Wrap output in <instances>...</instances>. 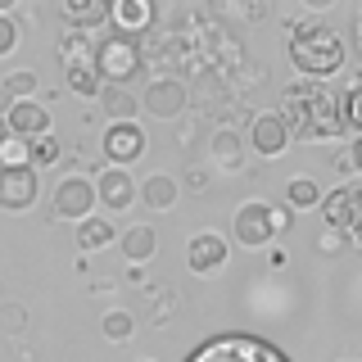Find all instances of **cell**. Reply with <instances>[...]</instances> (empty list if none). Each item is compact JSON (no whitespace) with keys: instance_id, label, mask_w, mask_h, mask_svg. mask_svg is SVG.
<instances>
[{"instance_id":"28","label":"cell","mask_w":362,"mask_h":362,"mask_svg":"<svg viewBox=\"0 0 362 362\" xmlns=\"http://www.w3.org/2000/svg\"><path fill=\"white\" fill-rule=\"evenodd\" d=\"M317 249H322V254H344V249H349V235L344 231H331V226H322V235H317Z\"/></svg>"},{"instance_id":"32","label":"cell","mask_w":362,"mask_h":362,"mask_svg":"<svg viewBox=\"0 0 362 362\" xmlns=\"http://www.w3.org/2000/svg\"><path fill=\"white\" fill-rule=\"evenodd\" d=\"M0 313H5V331H18V326H23V308H0Z\"/></svg>"},{"instance_id":"6","label":"cell","mask_w":362,"mask_h":362,"mask_svg":"<svg viewBox=\"0 0 362 362\" xmlns=\"http://www.w3.org/2000/svg\"><path fill=\"white\" fill-rule=\"evenodd\" d=\"M231 235H235V245H245V249L272 245V240H276L272 204H267V199H245L240 209H235V218H231Z\"/></svg>"},{"instance_id":"25","label":"cell","mask_w":362,"mask_h":362,"mask_svg":"<svg viewBox=\"0 0 362 362\" xmlns=\"http://www.w3.org/2000/svg\"><path fill=\"white\" fill-rule=\"evenodd\" d=\"M9 90V100L14 105H23V100H37V90H41V77L32 73V68H14V73H5V82H0Z\"/></svg>"},{"instance_id":"3","label":"cell","mask_w":362,"mask_h":362,"mask_svg":"<svg viewBox=\"0 0 362 362\" xmlns=\"http://www.w3.org/2000/svg\"><path fill=\"white\" fill-rule=\"evenodd\" d=\"M90 59H95V73H100L105 86H127L132 77H141V68H145V45H141V37L113 28L109 37H100L95 45H90Z\"/></svg>"},{"instance_id":"19","label":"cell","mask_w":362,"mask_h":362,"mask_svg":"<svg viewBox=\"0 0 362 362\" xmlns=\"http://www.w3.org/2000/svg\"><path fill=\"white\" fill-rule=\"evenodd\" d=\"M322 181H317L313 173H299L286 181V209L290 213H308V209H322Z\"/></svg>"},{"instance_id":"9","label":"cell","mask_w":362,"mask_h":362,"mask_svg":"<svg viewBox=\"0 0 362 362\" xmlns=\"http://www.w3.org/2000/svg\"><path fill=\"white\" fill-rule=\"evenodd\" d=\"M41 199V173L37 168H0V209L28 213Z\"/></svg>"},{"instance_id":"13","label":"cell","mask_w":362,"mask_h":362,"mask_svg":"<svg viewBox=\"0 0 362 362\" xmlns=\"http://www.w3.org/2000/svg\"><path fill=\"white\" fill-rule=\"evenodd\" d=\"M59 18L73 32H95L113 23V0H59Z\"/></svg>"},{"instance_id":"35","label":"cell","mask_w":362,"mask_h":362,"mask_svg":"<svg viewBox=\"0 0 362 362\" xmlns=\"http://www.w3.org/2000/svg\"><path fill=\"white\" fill-rule=\"evenodd\" d=\"M9 141H14V136H9V122H5V118H0V150H5V145H9Z\"/></svg>"},{"instance_id":"12","label":"cell","mask_w":362,"mask_h":362,"mask_svg":"<svg viewBox=\"0 0 362 362\" xmlns=\"http://www.w3.org/2000/svg\"><path fill=\"white\" fill-rule=\"evenodd\" d=\"M249 150H254L258 158H276V154H286L290 150V127H286V118L281 113H258L254 122H249Z\"/></svg>"},{"instance_id":"14","label":"cell","mask_w":362,"mask_h":362,"mask_svg":"<svg viewBox=\"0 0 362 362\" xmlns=\"http://www.w3.org/2000/svg\"><path fill=\"white\" fill-rule=\"evenodd\" d=\"M9 136L14 141H37V136H50V109H41L37 100H23V105L9 109Z\"/></svg>"},{"instance_id":"26","label":"cell","mask_w":362,"mask_h":362,"mask_svg":"<svg viewBox=\"0 0 362 362\" xmlns=\"http://www.w3.org/2000/svg\"><path fill=\"white\" fill-rule=\"evenodd\" d=\"M344 127L354 136H362V82H354L344 95Z\"/></svg>"},{"instance_id":"34","label":"cell","mask_w":362,"mask_h":362,"mask_svg":"<svg viewBox=\"0 0 362 362\" xmlns=\"http://www.w3.org/2000/svg\"><path fill=\"white\" fill-rule=\"evenodd\" d=\"M9 109H14V100H9L5 86H0V118H9Z\"/></svg>"},{"instance_id":"38","label":"cell","mask_w":362,"mask_h":362,"mask_svg":"<svg viewBox=\"0 0 362 362\" xmlns=\"http://www.w3.org/2000/svg\"><path fill=\"white\" fill-rule=\"evenodd\" d=\"M141 362H145V358H141Z\"/></svg>"},{"instance_id":"4","label":"cell","mask_w":362,"mask_h":362,"mask_svg":"<svg viewBox=\"0 0 362 362\" xmlns=\"http://www.w3.org/2000/svg\"><path fill=\"white\" fill-rule=\"evenodd\" d=\"M322 218L331 231H344L349 240H362V181H344L322 199Z\"/></svg>"},{"instance_id":"23","label":"cell","mask_w":362,"mask_h":362,"mask_svg":"<svg viewBox=\"0 0 362 362\" xmlns=\"http://www.w3.org/2000/svg\"><path fill=\"white\" fill-rule=\"evenodd\" d=\"M28 163L37 168V173H45V168H54V163H64V145H59V136H37V141H28Z\"/></svg>"},{"instance_id":"36","label":"cell","mask_w":362,"mask_h":362,"mask_svg":"<svg viewBox=\"0 0 362 362\" xmlns=\"http://www.w3.org/2000/svg\"><path fill=\"white\" fill-rule=\"evenodd\" d=\"M354 28H358V50H362V9H358V18H354Z\"/></svg>"},{"instance_id":"18","label":"cell","mask_w":362,"mask_h":362,"mask_svg":"<svg viewBox=\"0 0 362 362\" xmlns=\"http://www.w3.org/2000/svg\"><path fill=\"white\" fill-rule=\"evenodd\" d=\"M64 82L73 95H82V100H100V90H105V82H100V73H95V59H68L64 64Z\"/></svg>"},{"instance_id":"33","label":"cell","mask_w":362,"mask_h":362,"mask_svg":"<svg viewBox=\"0 0 362 362\" xmlns=\"http://www.w3.org/2000/svg\"><path fill=\"white\" fill-rule=\"evenodd\" d=\"M335 168H339V173H354V158H349V145H344V150H335Z\"/></svg>"},{"instance_id":"30","label":"cell","mask_w":362,"mask_h":362,"mask_svg":"<svg viewBox=\"0 0 362 362\" xmlns=\"http://www.w3.org/2000/svg\"><path fill=\"white\" fill-rule=\"evenodd\" d=\"M272 222H276V235L294 226V218H290V209H286V204H272Z\"/></svg>"},{"instance_id":"20","label":"cell","mask_w":362,"mask_h":362,"mask_svg":"<svg viewBox=\"0 0 362 362\" xmlns=\"http://www.w3.org/2000/svg\"><path fill=\"white\" fill-rule=\"evenodd\" d=\"M150 23H154V5H150V0H113V28H118V32L141 37Z\"/></svg>"},{"instance_id":"10","label":"cell","mask_w":362,"mask_h":362,"mask_svg":"<svg viewBox=\"0 0 362 362\" xmlns=\"http://www.w3.org/2000/svg\"><path fill=\"white\" fill-rule=\"evenodd\" d=\"M190 105V90L177 82V77H154L150 86H145V95H141V109L150 113V118H163V122H173L181 118Z\"/></svg>"},{"instance_id":"22","label":"cell","mask_w":362,"mask_h":362,"mask_svg":"<svg viewBox=\"0 0 362 362\" xmlns=\"http://www.w3.org/2000/svg\"><path fill=\"white\" fill-rule=\"evenodd\" d=\"M113 240H118V231H113V218H86V222H77V249H82V254L109 249Z\"/></svg>"},{"instance_id":"24","label":"cell","mask_w":362,"mask_h":362,"mask_svg":"<svg viewBox=\"0 0 362 362\" xmlns=\"http://www.w3.org/2000/svg\"><path fill=\"white\" fill-rule=\"evenodd\" d=\"M100 335H105L109 344H127V339L136 335V317H132L127 308H113V313H105V317H100Z\"/></svg>"},{"instance_id":"31","label":"cell","mask_w":362,"mask_h":362,"mask_svg":"<svg viewBox=\"0 0 362 362\" xmlns=\"http://www.w3.org/2000/svg\"><path fill=\"white\" fill-rule=\"evenodd\" d=\"M349 158H354V173L362 177V136H354V145H349Z\"/></svg>"},{"instance_id":"5","label":"cell","mask_w":362,"mask_h":362,"mask_svg":"<svg viewBox=\"0 0 362 362\" xmlns=\"http://www.w3.org/2000/svg\"><path fill=\"white\" fill-rule=\"evenodd\" d=\"M54 218H68V222H86L95 218L100 209V195H95V177H82V173H68L59 186H54Z\"/></svg>"},{"instance_id":"21","label":"cell","mask_w":362,"mask_h":362,"mask_svg":"<svg viewBox=\"0 0 362 362\" xmlns=\"http://www.w3.org/2000/svg\"><path fill=\"white\" fill-rule=\"evenodd\" d=\"M100 109H105L109 122H136L141 100H136L127 86H105V90H100Z\"/></svg>"},{"instance_id":"37","label":"cell","mask_w":362,"mask_h":362,"mask_svg":"<svg viewBox=\"0 0 362 362\" xmlns=\"http://www.w3.org/2000/svg\"><path fill=\"white\" fill-rule=\"evenodd\" d=\"M9 9H14V0H0V14H9Z\"/></svg>"},{"instance_id":"29","label":"cell","mask_w":362,"mask_h":362,"mask_svg":"<svg viewBox=\"0 0 362 362\" xmlns=\"http://www.w3.org/2000/svg\"><path fill=\"white\" fill-rule=\"evenodd\" d=\"M181 190H190V195H204V190H209V173H204V168H186V177H181Z\"/></svg>"},{"instance_id":"1","label":"cell","mask_w":362,"mask_h":362,"mask_svg":"<svg viewBox=\"0 0 362 362\" xmlns=\"http://www.w3.org/2000/svg\"><path fill=\"white\" fill-rule=\"evenodd\" d=\"M281 118H286L290 136H299V141H335V136H344V95H335L326 82H294L286 86V95H281Z\"/></svg>"},{"instance_id":"15","label":"cell","mask_w":362,"mask_h":362,"mask_svg":"<svg viewBox=\"0 0 362 362\" xmlns=\"http://www.w3.org/2000/svg\"><path fill=\"white\" fill-rule=\"evenodd\" d=\"M245 136L240 132H231V127H218L209 136V154H213V163H218V173H240L245 168Z\"/></svg>"},{"instance_id":"7","label":"cell","mask_w":362,"mask_h":362,"mask_svg":"<svg viewBox=\"0 0 362 362\" xmlns=\"http://www.w3.org/2000/svg\"><path fill=\"white\" fill-rule=\"evenodd\" d=\"M100 150H105L109 168H132L136 158L150 150V136H145L141 122H109V127H105V141H100Z\"/></svg>"},{"instance_id":"17","label":"cell","mask_w":362,"mask_h":362,"mask_svg":"<svg viewBox=\"0 0 362 362\" xmlns=\"http://www.w3.org/2000/svg\"><path fill=\"white\" fill-rule=\"evenodd\" d=\"M118 245H122V258H127L132 267H141V263H150L158 254V231L150 222H136V226H127V231L118 235Z\"/></svg>"},{"instance_id":"2","label":"cell","mask_w":362,"mask_h":362,"mask_svg":"<svg viewBox=\"0 0 362 362\" xmlns=\"http://www.w3.org/2000/svg\"><path fill=\"white\" fill-rule=\"evenodd\" d=\"M286 50H290V64L303 82H326V77H335L349 59L344 37H339L335 28H326V23H317V18L294 23Z\"/></svg>"},{"instance_id":"11","label":"cell","mask_w":362,"mask_h":362,"mask_svg":"<svg viewBox=\"0 0 362 362\" xmlns=\"http://www.w3.org/2000/svg\"><path fill=\"white\" fill-rule=\"evenodd\" d=\"M226 258H231V245L222 240L218 231H195L186 245V267L195 272V276H218L226 267Z\"/></svg>"},{"instance_id":"8","label":"cell","mask_w":362,"mask_h":362,"mask_svg":"<svg viewBox=\"0 0 362 362\" xmlns=\"http://www.w3.org/2000/svg\"><path fill=\"white\" fill-rule=\"evenodd\" d=\"M95 195L105 213H127L132 204H141V181L127 168H100L95 173Z\"/></svg>"},{"instance_id":"27","label":"cell","mask_w":362,"mask_h":362,"mask_svg":"<svg viewBox=\"0 0 362 362\" xmlns=\"http://www.w3.org/2000/svg\"><path fill=\"white\" fill-rule=\"evenodd\" d=\"M14 50H18V23H14V14H0V59Z\"/></svg>"},{"instance_id":"16","label":"cell","mask_w":362,"mask_h":362,"mask_svg":"<svg viewBox=\"0 0 362 362\" xmlns=\"http://www.w3.org/2000/svg\"><path fill=\"white\" fill-rule=\"evenodd\" d=\"M177 199H181V181L173 173H150V177L141 181V204L150 213H168Z\"/></svg>"}]
</instances>
